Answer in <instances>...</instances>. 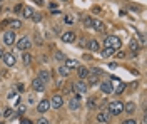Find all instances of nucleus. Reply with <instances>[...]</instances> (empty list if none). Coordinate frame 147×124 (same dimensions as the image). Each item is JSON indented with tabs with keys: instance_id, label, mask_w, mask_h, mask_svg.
Here are the masks:
<instances>
[{
	"instance_id": "obj_37",
	"label": "nucleus",
	"mask_w": 147,
	"mask_h": 124,
	"mask_svg": "<svg viewBox=\"0 0 147 124\" xmlns=\"http://www.w3.org/2000/svg\"><path fill=\"white\" fill-rule=\"evenodd\" d=\"M65 24H74V19L70 17V15H67V17H65Z\"/></svg>"
},
{
	"instance_id": "obj_10",
	"label": "nucleus",
	"mask_w": 147,
	"mask_h": 124,
	"mask_svg": "<svg viewBox=\"0 0 147 124\" xmlns=\"http://www.w3.org/2000/svg\"><path fill=\"white\" fill-rule=\"evenodd\" d=\"M60 39H62L64 44H72L74 40H75V34H74L72 30H67V32H64V34L60 35Z\"/></svg>"
},
{
	"instance_id": "obj_18",
	"label": "nucleus",
	"mask_w": 147,
	"mask_h": 124,
	"mask_svg": "<svg viewBox=\"0 0 147 124\" xmlns=\"http://www.w3.org/2000/svg\"><path fill=\"white\" fill-rule=\"evenodd\" d=\"M124 112H127V114L136 112V104H134V102H125V104H124Z\"/></svg>"
},
{
	"instance_id": "obj_38",
	"label": "nucleus",
	"mask_w": 147,
	"mask_h": 124,
	"mask_svg": "<svg viewBox=\"0 0 147 124\" xmlns=\"http://www.w3.org/2000/svg\"><path fill=\"white\" fill-rule=\"evenodd\" d=\"M139 37H140V44H146V37H144V34H139Z\"/></svg>"
},
{
	"instance_id": "obj_35",
	"label": "nucleus",
	"mask_w": 147,
	"mask_h": 124,
	"mask_svg": "<svg viewBox=\"0 0 147 124\" xmlns=\"http://www.w3.org/2000/svg\"><path fill=\"white\" fill-rule=\"evenodd\" d=\"M35 124H50V123H49V121H47L45 117H40V119H38V121H37Z\"/></svg>"
},
{
	"instance_id": "obj_13",
	"label": "nucleus",
	"mask_w": 147,
	"mask_h": 124,
	"mask_svg": "<svg viewBox=\"0 0 147 124\" xmlns=\"http://www.w3.org/2000/svg\"><path fill=\"white\" fill-rule=\"evenodd\" d=\"M32 87H34V91H37V92H44V89H45V84L38 79V77H35L34 81H32Z\"/></svg>"
},
{
	"instance_id": "obj_39",
	"label": "nucleus",
	"mask_w": 147,
	"mask_h": 124,
	"mask_svg": "<svg viewBox=\"0 0 147 124\" xmlns=\"http://www.w3.org/2000/svg\"><path fill=\"white\" fill-rule=\"evenodd\" d=\"M22 124H34L30 119H22Z\"/></svg>"
},
{
	"instance_id": "obj_5",
	"label": "nucleus",
	"mask_w": 147,
	"mask_h": 124,
	"mask_svg": "<svg viewBox=\"0 0 147 124\" xmlns=\"http://www.w3.org/2000/svg\"><path fill=\"white\" fill-rule=\"evenodd\" d=\"M80 96H74V97H70V99H69V109H70V111H79V109H80Z\"/></svg>"
},
{
	"instance_id": "obj_16",
	"label": "nucleus",
	"mask_w": 147,
	"mask_h": 124,
	"mask_svg": "<svg viewBox=\"0 0 147 124\" xmlns=\"http://www.w3.org/2000/svg\"><path fill=\"white\" fill-rule=\"evenodd\" d=\"M38 79H40L44 84H47V82H50L52 76H50V72H49V70H40V72H38Z\"/></svg>"
},
{
	"instance_id": "obj_36",
	"label": "nucleus",
	"mask_w": 147,
	"mask_h": 124,
	"mask_svg": "<svg viewBox=\"0 0 147 124\" xmlns=\"http://www.w3.org/2000/svg\"><path fill=\"white\" fill-rule=\"evenodd\" d=\"M122 124H137V123H136V119H125Z\"/></svg>"
},
{
	"instance_id": "obj_21",
	"label": "nucleus",
	"mask_w": 147,
	"mask_h": 124,
	"mask_svg": "<svg viewBox=\"0 0 147 124\" xmlns=\"http://www.w3.org/2000/svg\"><path fill=\"white\" fill-rule=\"evenodd\" d=\"M125 89H127V86H125L124 82H119V84H117V87L114 89V92H115V94H122Z\"/></svg>"
},
{
	"instance_id": "obj_9",
	"label": "nucleus",
	"mask_w": 147,
	"mask_h": 124,
	"mask_svg": "<svg viewBox=\"0 0 147 124\" xmlns=\"http://www.w3.org/2000/svg\"><path fill=\"white\" fill-rule=\"evenodd\" d=\"M110 117H112V116L109 114V111H100V112L97 114V123H100V124H109Z\"/></svg>"
},
{
	"instance_id": "obj_42",
	"label": "nucleus",
	"mask_w": 147,
	"mask_h": 124,
	"mask_svg": "<svg viewBox=\"0 0 147 124\" xmlns=\"http://www.w3.org/2000/svg\"><path fill=\"white\" fill-rule=\"evenodd\" d=\"M2 56H3V52H2V49H0V59H2Z\"/></svg>"
},
{
	"instance_id": "obj_45",
	"label": "nucleus",
	"mask_w": 147,
	"mask_h": 124,
	"mask_svg": "<svg viewBox=\"0 0 147 124\" xmlns=\"http://www.w3.org/2000/svg\"><path fill=\"white\" fill-rule=\"evenodd\" d=\"M0 2H2V0H0Z\"/></svg>"
},
{
	"instance_id": "obj_23",
	"label": "nucleus",
	"mask_w": 147,
	"mask_h": 124,
	"mask_svg": "<svg viewBox=\"0 0 147 124\" xmlns=\"http://www.w3.org/2000/svg\"><path fill=\"white\" fill-rule=\"evenodd\" d=\"M114 52H115V50H112V49H107V47H105V49H104V50L100 52V56H102V57L107 59V57H110V56H112Z\"/></svg>"
},
{
	"instance_id": "obj_25",
	"label": "nucleus",
	"mask_w": 147,
	"mask_h": 124,
	"mask_svg": "<svg viewBox=\"0 0 147 124\" xmlns=\"http://www.w3.org/2000/svg\"><path fill=\"white\" fill-rule=\"evenodd\" d=\"M22 59H24V64H25V66H28V64L32 62V56H30L28 52H25V54L22 56Z\"/></svg>"
},
{
	"instance_id": "obj_20",
	"label": "nucleus",
	"mask_w": 147,
	"mask_h": 124,
	"mask_svg": "<svg viewBox=\"0 0 147 124\" xmlns=\"http://www.w3.org/2000/svg\"><path fill=\"white\" fill-rule=\"evenodd\" d=\"M77 74H79V77H80V81H82V79H85V77L89 76V70H87L85 67L79 66V69H77Z\"/></svg>"
},
{
	"instance_id": "obj_19",
	"label": "nucleus",
	"mask_w": 147,
	"mask_h": 124,
	"mask_svg": "<svg viewBox=\"0 0 147 124\" xmlns=\"http://www.w3.org/2000/svg\"><path fill=\"white\" fill-rule=\"evenodd\" d=\"M89 49H90L92 52H99L100 50V45H99L97 40H89Z\"/></svg>"
},
{
	"instance_id": "obj_44",
	"label": "nucleus",
	"mask_w": 147,
	"mask_h": 124,
	"mask_svg": "<svg viewBox=\"0 0 147 124\" xmlns=\"http://www.w3.org/2000/svg\"><path fill=\"white\" fill-rule=\"evenodd\" d=\"M0 124H5V123H0Z\"/></svg>"
},
{
	"instance_id": "obj_17",
	"label": "nucleus",
	"mask_w": 147,
	"mask_h": 124,
	"mask_svg": "<svg viewBox=\"0 0 147 124\" xmlns=\"http://www.w3.org/2000/svg\"><path fill=\"white\" fill-rule=\"evenodd\" d=\"M34 14H35V12H34V9H30V7H24V9H22V15H24L25 19H32Z\"/></svg>"
},
{
	"instance_id": "obj_43",
	"label": "nucleus",
	"mask_w": 147,
	"mask_h": 124,
	"mask_svg": "<svg viewBox=\"0 0 147 124\" xmlns=\"http://www.w3.org/2000/svg\"><path fill=\"white\" fill-rule=\"evenodd\" d=\"M0 12H2V5H0Z\"/></svg>"
},
{
	"instance_id": "obj_15",
	"label": "nucleus",
	"mask_w": 147,
	"mask_h": 124,
	"mask_svg": "<svg viewBox=\"0 0 147 124\" xmlns=\"http://www.w3.org/2000/svg\"><path fill=\"white\" fill-rule=\"evenodd\" d=\"M64 66L69 69V70H72V69H79V60H75V59H65V62H64Z\"/></svg>"
},
{
	"instance_id": "obj_2",
	"label": "nucleus",
	"mask_w": 147,
	"mask_h": 124,
	"mask_svg": "<svg viewBox=\"0 0 147 124\" xmlns=\"http://www.w3.org/2000/svg\"><path fill=\"white\" fill-rule=\"evenodd\" d=\"M107 111H109L110 116H120L124 112V104L120 101H112V102H109V109Z\"/></svg>"
},
{
	"instance_id": "obj_6",
	"label": "nucleus",
	"mask_w": 147,
	"mask_h": 124,
	"mask_svg": "<svg viewBox=\"0 0 147 124\" xmlns=\"http://www.w3.org/2000/svg\"><path fill=\"white\" fill-rule=\"evenodd\" d=\"M50 107H54V109H60L62 106H64V99H62V96H59V94H55L50 97Z\"/></svg>"
},
{
	"instance_id": "obj_4",
	"label": "nucleus",
	"mask_w": 147,
	"mask_h": 124,
	"mask_svg": "<svg viewBox=\"0 0 147 124\" xmlns=\"http://www.w3.org/2000/svg\"><path fill=\"white\" fill-rule=\"evenodd\" d=\"M30 45H32V40H30L28 37H22V39H18L17 40V49L18 50H22V52L28 50Z\"/></svg>"
},
{
	"instance_id": "obj_3",
	"label": "nucleus",
	"mask_w": 147,
	"mask_h": 124,
	"mask_svg": "<svg viewBox=\"0 0 147 124\" xmlns=\"http://www.w3.org/2000/svg\"><path fill=\"white\" fill-rule=\"evenodd\" d=\"M87 89H89V86H87V82H84V81H79V82H74V84H72V91L77 96L85 94V92H87Z\"/></svg>"
},
{
	"instance_id": "obj_22",
	"label": "nucleus",
	"mask_w": 147,
	"mask_h": 124,
	"mask_svg": "<svg viewBox=\"0 0 147 124\" xmlns=\"http://www.w3.org/2000/svg\"><path fill=\"white\" fill-rule=\"evenodd\" d=\"M85 79H89L90 84H99V76H95V74H89Z\"/></svg>"
},
{
	"instance_id": "obj_7",
	"label": "nucleus",
	"mask_w": 147,
	"mask_h": 124,
	"mask_svg": "<svg viewBox=\"0 0 147 124\" xmlns=\"http://www.w3.org/2000/svg\"><path fill=\"white\" fill-rule=\"evenodd\" d=\"M3 44L5 45H13L15 44V32L13 30H7L3 34Z\"/></svg>"
},
{
	"instance_id": "obj_26",
	"label": "nucleus",
	"mask_w": 147,
	"mask_h": 124,
	"mask_svg": "<svg viewBox=\"0 0 147 124\" xmlns=\"http://www.w3.org/2000/svg\"><path fill=\"white\" fill-rule=\"evenodd\" d=\"M25 111H27V106H25V104H18L17 106V114L18 116H22Z\"/></svg>"
},
{
	"instance_id": "obj_46",
	"label": "nucleus",
	"mask_w": 147,
	"mask_h": 124,
	"mask_svg": "<svg viewBox=\"0 0 147 124\" xmlns=\"http://www.w3.org/2000/svg\"><path fill=\"white\" fill-rule=\"evenodd\" d=\"M0 116H2V114H0Z\"/></svg>"
},
{
	"instance_id": "obj_32",
	"label": "nucleus",
	"mask_w": 147,
	"mask_h": 124,
	"mask_svg": "<svg viewBox=\"0 0 147 124\" xmlns=\"http://www.w3.org/2000/svg\"><path fill=\"white\" fill-rule=\"evenodd\" d=\"M139 45H140V44H139L137 40H132V42H130V49H132V50H134V52H137Z\"/></svg>"
},
{
	"instance_id": "obj_14",
	"label": "nucleus",
	"mask_w": 147,
	"mask_h": 124,
	"mask_svg": "<svg viewBox=\"0 0 147 124\" xmlns=\"http://www.w3.org/2000/svg\"><path fill=\"white\" fill-rule=\"evenodd\" d=\"M92 29L97 30V32H105V24H104L102 20H99V19H94V22H92Z\"/></svg>"
},
{
	"instance_id": "obj_11",
	"label": "nucleus",
	"mask_w": 147,
	"mask_h": 124,
	"mask_svg": "<svg viewBox=\"0 0 147 124\" xmlns=\"http://www.w3.org/2000/svg\"><path fill=\"white\" fill-rule=\"evenodd\" d=\"M50 109V102H49V99H42L38 104H37V111L40 112V114H44V112H47Z\"/></svg>"
},
{
	"instance_id": "obj_40",
	"label": "nucleus",
	"mask_w": 147,
	"mask_h": 124,
	"mask_svg": "<svg viewBox=\"0 0 147 124\" xmlns=\"http://www.w3.org/2000/svg\"><path fill=\"white\" fill-rule=\"evenodd\" d=\"M34 2H35L37 5H44V3H45V2H44V0H34Z\"/></svg>"
},
{
	"instance_id": "obj_31",
	"label": "nucleus",
	"mask_w": 147,
	"mask_h": 124,
	"mask_svg": "<svg viewBox=\"0 0 147 124\" xmlns=\"http://www.w3.org/2000/svg\"><path fill=\"white\" fill-rule=\"evenodd\" d=\"M92 22H94L92 17H84V25L85 27H92Z\"/></svg>"
},
{
	"instance_id": "obj_12",
	"label": "nucleus",
	"mask_w": 147,
	"mask_h": 124,
	"mask_svg": "<svg viewBox=\"0 0 147 124\" xmlns=\"http://www.w3.org/2000/svg\"><path fill=\"white\" fill-rule=\"evenodd\" d=\"M100 91L104 94H112L114 92V84H110V81H104V82H100Z\"/></svg>"
},
{
	"instance_id": "obj_34",
	"label": "nucleus",
	"mask_w": 147,
	"mask_h": 124,
	"mask_svg": "<svg viewBox=\"0 0 147 124\" xmlns=\"http://www.w3.org/2000/svg\"><path fill=\"white\" fill-rule=\"evenodd\" d=\"M92 74H95V76H100L102 70L99 69V67H94V69H92Z\"/></svg>"
},
{
	"instance_id": "obj_33",
	"label": "nucleus",
	"mask_w": 147,
	"mask_h": 124,
	"mask_svg": "<svg viewBox=\"0 0 147 124\" xmlns=\"http://www.w3.org/2000/svg\"><path fill=\"white\" fill-rule=\"evenodd\" d=\"M32 20H34V22H40V20H42V14H34Z\"/></svg>"
},
{
	"instance_id": "obj_30",
	"label": "nucleus",
	"mask_w": 147,
	"mask_h": 124,
	"mask_svg": "<svg viewBox=\"0 0 147 124\" xmlns=\"http://www.w3.org/2000/svg\"><path fill=\"white\" fill-rule=\"evenodd\" d=\"M55 59H57L59 62H65V59H67V57H65L62 52H55Z\"/></svg>"
},
{
	"instance_id": "obj_29",
	"label": "nucleus",
	"mask_w": 147,
	"mask_h": 124,
	"mask_svg": "<svg viewBox=\"0 0 147 124\" xmlns=\"http://www.w3.org/2000/svg\"><path fill=\"white\" fill-rule=\"evenodd\" d=\"M95 106H97L95 99H94V97H90V99L87 101V107H89V109H95Z\"/></svg>"
},
{
	"instance_id": "obj_28",
	"label": "nucleus",
	"mask_w": 147,
	"mask_h": 124,
	"mask_svg": "<svg viewBox=\"0 0 147 124\" xmlns=\"http://www.w3.org/2000/svg\"><path fill=\"white\" fill-rule=\"evenodd\" d=\"M13 112H15V111H13L12 107H7V109L3 111V116H5V117H13Z\"/></svg>"
},
{
	"instance_id": "obj_27",
	"label": "nucleus",
	"mask_w": 147,
	"mask_h": 124,
	"mask_svg": "<svg viewBox=\"0 0 147 124\" xmlns=\"http://www.w3.org/2000/svg\"><path fill=\"white\" fill-rule=\"evenodd\" d=\"M9 24H10L12 29H20V27H22V22H20V20H12V22H9Z\"/></svg>"
},
{
	"instance_id": "obj_1",
	"label": "nucleus",
	"mask_w": 147,
	"mask_h": 124,
	"mask_svg": "<svg viewBox=\"0 0 147 124\" xmlns=\"http://www.w3.org/2000/svg\"><path fill=\"white\" fill-rule=\"evenodd\" d=\"M104 44H105L107 49H112V50H119L122 47V40L117 35H107L105 40H104Z\"/></svg>"
},
{
	"instance_id": "obj_41",
	"label": "nucleus",
	"mask_w": 147,
	"mask_h": 124,
	"mask_svg": "<svg viewBox=\"0 0 147 124\" xmlns=\"http://www.w3.org/2000/svg\"><path fill=\"white\" fill-rule=\"evenodd\" d=\"M13 10H15V14H17V12H20V10H22V5H17Z\"/></svg>"
},
{
	"instance_id": "obj_8",
	"label": "nucleus",
	"mask_w": 147,
	"mask_h": 124,
	"mask_svg": "<svg viewBox=\"0 0 147 124\" xmlns=\"http://www.w3.org/2000/svg\"><path fill=\"white\" fill-rule=\"evenodd\" d=\"M2 59H3V62H5V66L7 67H12L15 66V62H17V59H15V56L13 54H10V52H3V56H2Z\"/></svg>"
},
{
	"instance_id": "obj_24",
	"label": "nucleus",
	"mask_w": 147,
	"mask_h": 124,
	"mask_svg": "<svg viewBox=\"0 0 147 124\" xmlns=\"http://www.w3.org/2000/svg\"><path fill=\"white\" fill-rule=\"evenodd\" d=\"M59 74H60L62 77H69V74H70V70H69V69H67L65 66H62L60 69H59Z\"/></svg>"
}]
</instances>
